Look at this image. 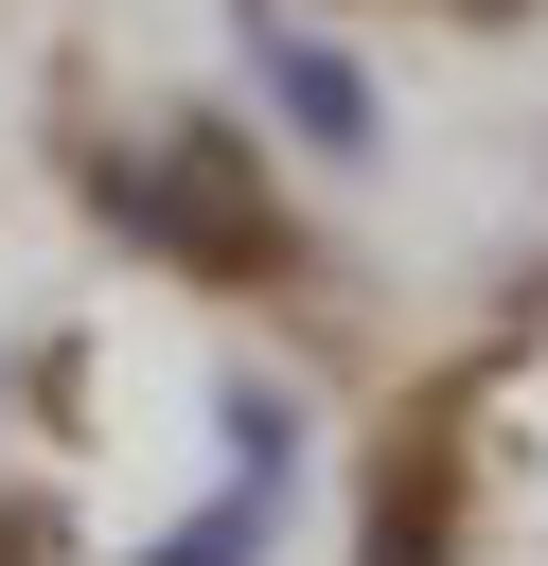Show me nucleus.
I'll return each mask as SVG.
<instances>
[{
    "mask_svg": "<svg viewBox=\"0 0 548 566\" xmlns=\"http://www.w3.org/2000/svg\"><path fill=\"white\" fill-rule=\"evenodd\" d=\"M247 71H265V88H283V106L318 124V142H371V88H354V71L318 53V35H283V18H247Z\"/></svg>",
    "mask_w": 548,
    "mask_h": 566,
    "instance_id": "1",
    "label": "nucleus"
},
{
    "mask_svg": "<svg viewBox=\"0 0 548 566\" xmlns=\"http://www.w3.org/2000/svg\"><path fill=\"white\" fill-rule=\"evenodd\" d=\"M247 531H265V495H247V478H230V495H212V513H194V531H159V548H141V566H247Z\"/></svg>",
    "mask_w": 548,
    "mask_h": 566,
    "instance_id": "2",
    "label": "nucleus"
}]
</instances>
